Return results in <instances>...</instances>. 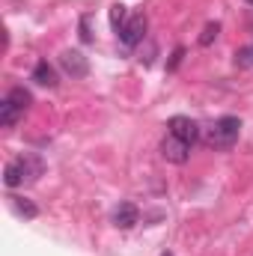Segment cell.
<instances>
[{"label":"cell","instance_id":"obj_4","mask_svg":"<svg viewBox=\"0 0 253 256\" xmlns=\"http://www.w3.org/2000/svg\"><path fill=\"white\" fill-rule=\"evenodd\" d=\"M161 155H164V161H170V164H185L190 158V143L173 137V134H167L164 143H161Z\"/></svg>","mask_w":253,"mask_h":256},{"label":"cell","instance_id":"obj_14","mask_svg":"<svg viewBox=\"0 0 253 256\" xmlns=\"http://www.w3.org/2000/svg\"><path fill=\"white\" fill-rule=\"evenodd\" d=\"M218 33H220V24L218 21H212V24H206V30H202V36H200V45L202 48H208L214 39H218Z\"/></svg>","mask_w":253,"mask_h":256},{"label":"cell","instance_id":"obj_11","mask_svg":"<svg viewBox=\"0 0 253 256\" xmlns=\"http://www.w3.org/2000/svg\"><path fill=\"white\" fill-rule=\"evenodd\" d=\"M6 96H9V98H12V102L21 108V110H27V108H30V102H33V96H30L24 86H15V90H9Z\"/></svg>","mask_w":253,"mask_h":256},{"label":"cell","instance_id":"obj_16","mask_svg":"<svg viewBox=\"0 0 253 256\" xmlns=\"http://www.w3.org/2000/svg\"><path fill=\"white\" fill-rule=\"evenodd\" d=\"M182 57H185V48H176V51H173V60H170V66H167V68H170V72H176V68H179V63H182Z\"/></svg>","mask_w":253,"mask_h":256},{"label":"cell","instance_id":"obj_12","mask_svg":"<svg viewBox=\"0 0 253 256\" xmlns=\"http://www.w3.org/2000/svg\"><path fill=\"white\" fill-rule=\"evenodd\" d=\"M126 21H128L126 18V6H122V3H114V6H110V27L120 33V30L126 27Z\"/></svg>","mask_w":253,"mask_h":256},{"label":"cell","instance_id":"obj_7","mask_svg":"<svg viewBox=\"0 0 253 256\" xmlns=\"http://www.w3.org/2000/svg\"><path fill=\"white\" fill-rule=\"evenodd\" d=\"M137 220H140V212H137L134 202H120V206L114 208V224H116L120 230H131Z\"/></svg>","mask_w":253,"mask_h":256},{"label":"cell","instance_id":"obj_18","mask_svg":"<svg viewBox=\"0 0 253 256\" xmlns=\"http://www.w3.org/2000/svg\"><path fill=\"white\" fill-rule=\"evenodd\" d=\"M248 3H253V0H248Z\"/></svg>","mask_w":253,"mask_h":256},{"label":"cell","instance_id":"obj_2","mask_svg":"<svg viewBox=\"0 0 253 256\" xmlns=\"http://www.w3.org/2000/svg\"><path fill=\"white\" fill-rule=\"evenodd\" d=\"M242 134V120L238 116H220L214 126L206 131V146L212 149H232Z\"/></svg>","mask_w":253,"mask_h":256},{"label":"cell","instance_id":"obj_10","mask_svg":"<svg viewBox=\"0 0 253 256\" xmlns=\"http://www.w3.org/2000/svg\"><path fill=\"white\" fill-rule=\"evenodd\" d=\"M9 200H12V206H15L18 214H24V218H36V214H39V208H36L30 200H24V196H9Z\"/></svg>","mask_w":253,"mask_h":256},{"label":"cell","instance_id":"obj_9","mask_svg":"<svg viewBox=\"0 0 253 256\" xmlns=\"http://www.w3.org/2000/svg\"><path fill=\"white\" fill-rule=\"evenodd\" d=\"M21 116H24V110H21V108H18V104L6 96V98L0 102V126H3V128H12L18 120H21Z\"/></svg>","mask_w":253,"mask_h":256},{"label":"cell","instance_id":"obj_8","mask_svg":"<svg viewBox=\"0 0 253 256\" xmlns=\"http://www.w3.org/2000/svg\"><path fill=\"white\" fill-rule=\"evenodd\" d=\"M33 80L39 84V86H48V90H54L60 80H57V72H54V66L48 63V60H39V63L33 66Z\"/></svg>","mask_w":253,"mask_h":256},{"label":"cell","instance_id":"obj_1","mask_svg":"<svg viewBox=\"0 0 253 256\" xmlns=\"http://www.w3.org/2000/svg\"><path fill=\"white\" fill-rule=\"evenodd\" d=\"M39 176H42V161H39L36 155H24V158H15V161L6 164V170H3V185H6V188H18V185L33 182V179H39Z\"/></svg>","mask_w":253,"mask_h":256},{"label":"cell","instance_id":"obj_6","mask_svg":"<svg viewBox=\"0 0 253 256\" xmlns=\"http://www.w3.org/2000/svg\"><path fill=\"white\" fill-rule=\"evenodd\" d=\"M60 68H63L66 74H72V78H86L90 63H86V57L80 51H63L60 54Z\"/></svg>","mask_w":253,"mask_h":256},{"label":"cell","instance_id":"obj_5","mask_svg":"<svg viewBox=\"0 0 253 256\" xmlns=\"http://www.w3.org/2000/svg\"><path fill=\"white\" fill-rule=\"evenodd\" d=\"M167 128H170V134L173 137H179V140H185V143H196V137H200V126L190 120V116H170V122H167Z\"/></svg>","mask_w":253,"mask_h":256},{"label":"cell","instance_id":"obj_15","mask_svg":"<svg viewBox=\"0 0 253 256\" xmlns=\"http://www.w3.org/2000/svg\"><path fill=\"white\" fill-rule=\"evenodd\" d=\"M80 39H84V42H92V33H90V18H86V15L80 18Z\"/></svg>","mask_w":253,"mask_h":256},{"label":"cell","instance_id":"obj_3","mask_svg":"<svg viewBox=\"0 0 253 256\" xmlns=\"http://www.w3.org/2000/svg\"><path fill=\"white\" fill-rule=\"evenodd\" d=\"M146 27H149V21H146V15H143V12L131 15V18L126 21V27L120 30V42H122L126 48L140 45V42H143V36H146Z\"/></svg>","mask_w":253,"mask_h":256},{"label":"cell","instance_id":"obj_13","mask_svg":"<svg viewBox=\"0 0 253 256\" xmlns=\"http://www.w3.org/2000/svg\"><path fill=\"white\" fill-rule=\"evenodd\" d=\"M236 66L238 68H253V42L250 45H242L236 51Z\"/></svg>","mask_w":253,"mask_h":256},{"label":"cell","instance_id":"obj_17","mask_svg":"<svg viewBox=\"0 0 253 256\" xmlns=\"http://www.w3.org/2000/svg\"><path fill=\"white\" fill-rule=\"evenodd\" d=\"M161 256H173V254H170V250H167V254H161Z\"/></svg>","mask_w":253,"mask_h":256}]
</instances>
